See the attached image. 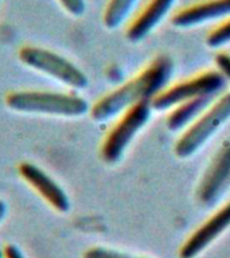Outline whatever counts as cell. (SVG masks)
I'll use <instances>...</instances> for the list:
<instances>
[{"mask_svg": "<svg viewBox=\"0 0 230 258\" xmlns=\"http://www.w3.org/2000/svg\"><path fill=\"white\" fill-rule=\"evenodd\" d=\"M174 73V62L167 55L151 60L140 73L125 84L102 96L90 106V116L97 122H106L119 117L127 109L144 101H151L168 86Z\"/></svg>", "mask_w": 230, "mask_h": 258, "instance_id": "cell-1", "label": "cell"}, {"mask_svg": "<svg viewBox=\"0 0 230 258\" xmlns=\"http://www.w3.org/2000/svg\"><path fill=\"white\" fill-rule=\"evenodd\" d=\"M6 105L14 112L38 116L77 118L90 112L88 101L74 93L16 90L8 93Z\"/></svg>", "mask_w": 230, "mask_h": 258, "instance_id": "cell-2", "label": "cell"}, {"mask_svg": "<svg viewBox=\"0 0 230 258\" xmlns=\"http://www.w3.org/2000/svg\"><path fill=\"white\" fill-rule=\"evenodd\" d=\"M19 60L34 72L74 90L86 89L89 80L86 74L74 62L50 48L27 44L19 50Z\"/></svg>", "mask_w": 230, "mask_h": 258, "instance_id": "cell-3", "label": "cell"}, {"mask_svg": "<svg viewBox=\"0 0 230 258\" xmlns=\"http://www.w3.org/2000/svg\"><path fill=\"white\" fill-rule=\"evenodd\" d=\"M230 120V93H225L210 105L201 117L185 129L174 152L181 159H187L197 153L219 129Z\"/></svg>", "mask_w": 230, "mask_h": 258, "instance_id": "cell-4", "label": "cell"}, {"mask_svg": "<svg viewBox=\"0 0 230 258\" xmlns=\"http://www.w3.org/2000/svg\"><path fill=\"white\" fill-rule=\"evenodd\" d=\"M152 110L151 102L144 101L121 113L101 145V159L106 164H116L120 161L137 133L147 125Z\"/></svg>", "mask_w": 230, "mask_h": 258, "instance_id": "cell-5", "label": "cell"}, {"mask_svg": "<svg viewBox=\"0 0 230 258\" xmlns=\"http://www.w3.org/2000/svg\"><path fill=\"white\" fill-rule=\"evenodd\" d=\"M225 77L218 70H206L189 80L181 81L175 85L165 88L152 101L153 110H168L174 109L186 101L195 100L201 97H219L226 88Z\"/></svg>", "mask_w": 230, "mask_h": 258, "instance_id": "cell-6", "label": "cell"}, {"mask_svg": "<svg viewBox=\"0 0 230 258\" xmlns=\"http://www.w3.org/2000/svg\"><path fill=\"white\" fill-rule=\"evenodd\" d=\"M19 175L55 211L66 214L70 210L72 203L66 189L44 169L34 163L24 161L19 165Z\"/></svg>", "mask_w": 230, "mask_h": 258, "instance_id": "cell-7", "label": "cell"}, {"mask_svg": "<svg viewBox=\"0 0 230 258\" xmlns=\"http://www.w3.org/2000/svg\"><path fill=\"white\" fill-rule=\"evenodd\" d=\"M230 187V141L218 149L197 189L203 205H213Z\"/></svg>", "mask_w": 230, "mask_h": 258, "instance_id": "cell-8", "label": "cell"}, {"mask_svg": "<svg viewBox=\"0 0 230 258\" xmlns=\"http://www.w3.org/2000/svg\"><path fill=\"white\" fill-rule=\"evenodd\" d=\"M230 227V202L206 219L185 241L179 250L181 258H195Z\"/></svg>", "mask_w": 230, "mask_h": 258, "instance_id": "cell-9", "label": "cell"}, {"mask_svg": "<svg viewBox=\"0 0 230 258\" xmlns=\"http://www.w3.org/2000/svg\"><path fill=\"white\" fill-rule=\"evenodd\" d=\"M229 18L230 0H202L175 12L171 22L175 27L190 28Z\"/></svg>", "mask_w": 230, "mask_h": 258, "instance_id": "cell-10", "label": "cell"}, {"mask_svg": "<svg viewBox=\"0 0 230 258\" xmlns=\"http://www.w3.org/2000/svg\"><path fill=\"white\" fill-rule=\"evenodd\" d=\"M175 2L177 0H148L128 24L125 31L127 39L132 43L144 39L168 15Z\"/></svg>", "mask_w": 230, "mask_h": 258, "instance_id": "cell-11", "label": "cell"}, {"mask_svg": "<svg viewBox=\"0 0 230 258\" xmlns=\"http://www.w3.org/2000/svg\"><path fill=\"white\" fill-rule=\"evenodd\" d=\"M217 98L215 97H201V98H195V100H190L183 104H179L178 106L171 109V113L167 117V128L171 132L185 131L197 120L198 117H201Z\"/></svg>", "mask_w": 230, "mask_h": 258, "instance_id": "cell-12", "label": "cell"}, {"mask_svg": "<svg viewBox=\"0 0 230 258\" xmlns=\"http://www.w3.org/2000/svg\"><path fill=\"white\" fill-rule=\"evenodd\" d=\"M139 0H108L102 14V23L108 30H116L132 15Z\"/></svg>", "mask_w": 230, "mask_h": 258, "instance_id": "cell-13", "label": "cell"}, {"mask_svg": "<svg viewBox=\"0 0 230 258\" xmlns=\"http://www.w3.org/2000/svg\"><path fill=\"white\" fill-rule=\"evenodd\" d=\"M206 43L211 48H219L226 44H230V18L218 23L209 32V35L206 38Z\"/></svg>", "mask_w": 230, "mask_h": 258, "instance_id": "cell-14", "label": "cell"}, {"mask_svg": "<svg viewBox=\"0 0 230 258\" xmlns=\"http://www.w3.org/2000/svg\"><path fill=\"white\" fill-rule=\"evenodd\" d=\"M60 6L68 12L69 15L78 18L86 11V2L85 0H56Z\"/></svg>", "mask_w": 230, "mask_h": 258, "instance_id": "cell-15", "label": "cell"}, {"mask_svg": "<svg viewBox=\"0 0 230 258\" xmlns=\"http://www.w3.org/2000/svg\"><path fill=\"white\" fill-rule=\"evenodd\" d=\"M84 258H131L125 254H121L114 250L106 249V247H92L84 254Z\"/></svg>", "mask_w": 230, "mask_h": 258, "instance_id": "cell-16", "label": "cell"}, {"mask_svg": "<svg viewBox=\"0 0 230 258\" xmlns=\"http://www.w3.org/2000/svg\"><path fill=\"white\" fill-rule=\"evenodd\" d=\"M215 64L217 70L222 73V76L225 77L226 82H230V55L227 52H219L215 55Z\"/></svg>", "mask_w": 230, "mask_h": 258, "instance_id": "cell-17", "label": "cell"}, {"mask_svg": "<svg viewBox=\"0 0 230 258\" xmlns=\"http://www.w3.org/2000/svg\"><path fill=\"white\" fill-rule=\"evenodd\" d=\"M4 258H27L16 245H7L3 249Z\"/></svg>", "mask_w": 230, "mask_h": 258, "instance_id": "cell-18", "label": "cell"}, {"mask_svg": "<svg viewBox=\"0 0 230 258\" xmlns=\"http://www.w3.org/2000/svg\"><path fill=\"white\" fill-rule=\"evenodd\" d=\"M6 215H7V205H6V202L0 199V225L4 221Z\"/></svg>", "mask_w": 230, "mask_h": 258, "instance_id": "cell-19", "label": "cell"}, {"mask_svg": "<svg viewBox=\"0 0 230 258\" xmlns=\"http://www.w3.org/2000/svg\"><path fill=\"white\" fill-rule=\"evenodd\" d=\"M0 258H4V253H3V249H0Z\"/></svg>", "mask_w": 230, "mask_h": 258, "instance_id": "cell-20", "label": "cell"}]
</instances>
